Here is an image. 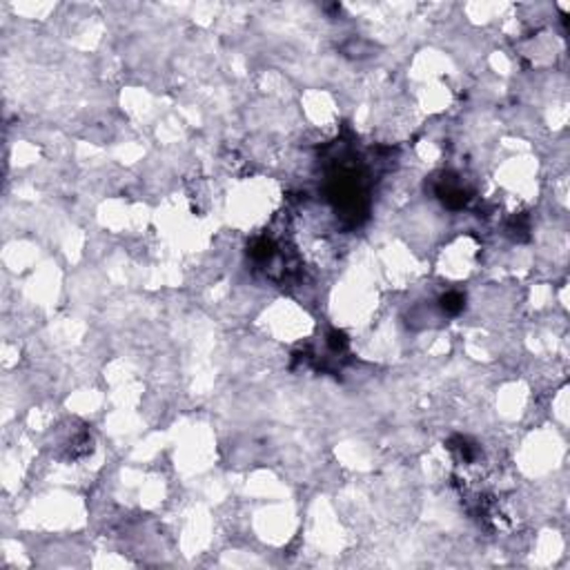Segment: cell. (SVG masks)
<instances>
[{"instance_id":"1","label":"cell","mask_w":570,"mask_h":570,"mask_svg":"<svg viewBox=\"0 0 570 570\" xmlns=\"http://www.w3.org/2000/svg\"><path fill=\"white\" fill-rule=\"evenodd\" d=\"M463 308V299L459 294H448L443 296V310H448V312H459V310Z\"/></svg>"}]
</instances>
